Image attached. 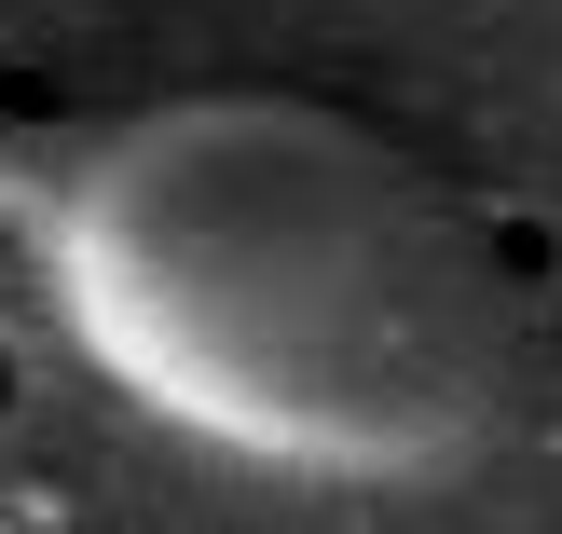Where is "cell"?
Here are the masks:
<instances>
[{
  "label": "cell",
  "instance_id": "1",
  "mask_svg": "<svg viewBox=\"0 0 562 534\" xmlns=\"http://www.w3.org/2000/svg\"><path fill=\"white\" fill-rule=\"evenodd\" d=\"M0 398H14V371H0Z\"/></svg>",
  "mask_w": 562,
  "mask_h": 534
}]
</instances>
